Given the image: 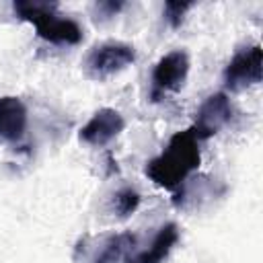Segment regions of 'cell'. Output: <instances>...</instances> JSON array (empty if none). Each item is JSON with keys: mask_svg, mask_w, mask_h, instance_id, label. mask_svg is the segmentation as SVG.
<instances>
[{"mask_svg": "<svg viewBox=\"0 0 263 263\" xmlns=\"http://www.w3.org/2000/svg\"><path fill=\"white\" fill-rule=\"evenodd\" d=\"M199 162H201L199 140L189 127L171 136L162 152L146 164V177L162 189L177 191L179 187L185 185L187 177L199 166Z\"/></svg>", "mask_w": 263, "mask_h": 263, "instance_id": "obj_1", "label": "cell"}, {"mask_svg": "<svg viewBox=\"0 0 263 263\" xmlns=\"http://www.w3.org/2000/svg\"><path fill=\"white\" fill-rule=\"evenodd\" d=\"M189 74V55L183 49L164 53L152 70V101L164 92H179Z\"/></svg>", "mask_w": 263, "mask_h": 263, "instance_id": "obj_5", "label": "cell"}, {"mask_svg": "<svg viewBox=\"0 0 263 263\" xmlns=\"http://www.w3.org/2000/svg\"><path fill=\"white\" fill-rule=\"evenodd\" d=\"M136 62V49L123 41H105L95 45L86 55V74L95 80H105Z\"/></svg>", "mask_w": 263, "mask_h": 263, "instance_id": "obj_3", "label": "cell"}, {"mask_svg": "<svg viewBox=\"0 0 263 263\" xmlns=\"http://www.w3.org/2000/svg\"><path fill=\"white\" fill-rule=\"evenodd\" d=\"M95 8H97V12H99L101 16L109 18V16H115V14L123 8V2H113V0H109V2H99Z\"/></svg>", "mask_w": 263, "mask_h": 263, "instance_id": "obj_13", "label": "cell"}, {"mask_svg": "<svg viewBox=\"0 0 263 263\" xmlns=\"http://www.w3.org/2000/svg\"><path fill=\"white\" fill-rule=\"evenodd\" d=\"M261 76H263V51L259 43L238 49L224 68V84L232 92H240L259 84Z\"/></svg>", "mask_w": 263, "mask_h": 263, "instance_id": "obj_4", "label": "cell"}, {"mask_svg": "<svg viewBox=\"0 0 263 263\" xmlns=\"http://www.w3.org/2000/svg\"><path fill=\"white\" fill-rule=\"evenodd\" d=\"M29 115L18 97H0V140L18 142L27 132Z\"/></svg>", "mask_w": 263, "mask_h": 263, "instance_id": "obj_8", "label": "cell"}, {"mask_svg": "<svg viewBox=\"0 0 263 263\" xmlns=\"http://www.w3.org/2000/svg\"><path fill=\"white\" fill-rule=\"evenodd\" d=\"M14 14L35 27L37 35L55 45H78L82 41V29L76 21L58 14V4L47 0H16L12 4Z\"/></svg>", "mask_w": 263, "mask_h": 263, "instance_id": "obj_2", "label": "cell"}, {"mask_svg": "<svg viewBox=\"0 0 263 263\" xmlns=\"http://www.w3.org/2000/svg\"><path fill=\"white\" fill-rule=\"evenodd\" d=\"M140 205V193L134 187H123L113 195V210L119 218L132 216Z\"/></svg>", "mask_w": 263, "mask_h": 263, "instance_id": "obj_11", "label": "cell"}, {"mask_svg": "<svg viewBox=\"0 0 263 263\" xmlns=\"http://www.w3.org/2000/svg\"><path fill=\"white\" fill-rule=\"evenodd\" d=\"M134 245H136V234H132V232L111 234V236H107V238L101 242V247L97 249V253H95V257H92L90 263H115V261H119V259L125 255V251H129Z\"/></svg>", "mask_w": 263, "mask_h": 263, "instance_id": "obj_10", "label": "cell"}, {"mask_svg": "<svg viewBox=\"0 0 263 263\" xmlns=\"http://www.w3.org/2000/svg\"><path fill=\"white\" fill-rule=\"evenodd\" d=\"M191 6H193L191 2H175V0L164 2V18H166V23H168L171 27H179V25L183 23L185 12H187Z\"/></svg>", "mask_w": 263, "mask_h": 263, "instance_id": "obj_12", "label": "cell"}, {"mask_svg": "<svg viewBox=\"0 0 263 263\" xmlns=\"http://www.w3.org/2000/svg\"><path fill=\"white\" fill-rule=\"evenodd\" d=\"M177 240H179V228H177V224H173V222L164 224L156 232L152 245L134 263H162L168 257V253L173 251V247L177 245Z\"/></svg>", "mask_w": 263, "mask_h": 263, "instance_id": "obj_9", "label": "cell"}, {"mask_svg": "<svg viewBox=\"0 0 263 263\" xmlns=\"http://www.w3.org/2000/svg\"><path fill=\"white\" fill-rule=\"evenodd\" d=\"M125 127V119L119 111L111 107L99 109L82 127H80V140L90 146H107L111 140H115Z\"/></svg>", "mask_w": 263, "mask_h": 263, "instance_id": "obj_7", "label": "cell"}, {"mask_svg": "<svg viewBox=\"0 0 263 263\" xmlns=\"http://www.w3.org/2000/svg\"><path fill=\"white\" fill-rule=\"evenodd\" d=\"M232 103L228 99L226 92H214L210 95L201 107L195 113V121H193V134L197 140H208L212 136H216L222 127H226L232 119Z\"/></svg>", "mask_w": 263, "mask_h": 263, "instance_id": "obj_6", "label": "cell"}]
</instances>
